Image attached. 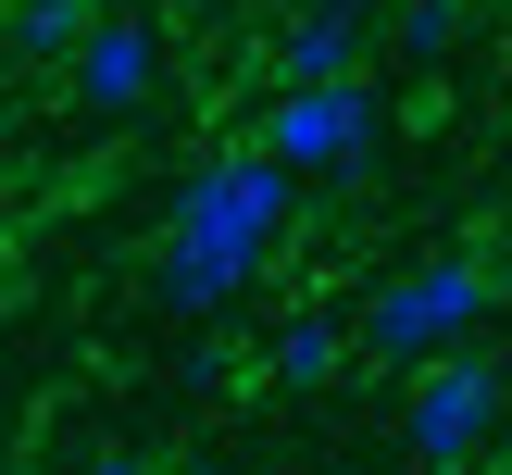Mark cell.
<instances>
[{
    "mask_svg": "<svg viewBox=\"0 0 512 475\" xmlns=\"http://www.w3.org/2000/svg\"><path fill=\"white\" fill-rule=\"evenodd\" d=\"M288 200H300V175L275 163V150H225V163H200L188 188L163 200L150 288H163L175 313H225V300H238L250 275L275 263V238H288Z\"/></svg>",
    "mask_w": 512,
    "mask_h": 475,
    "instance_id": "obj_1",
    "label": "cell"
},
{
    "mask_svg": "<svg viewBox=\"0 0 512 475\" xmlns=\"http://www.w3.org/2000/svg\"><path fill=\"white\" fill-rule=\"evenodd\" d=\"M500 300V275L488 263H463V250H438V263H400L388 288L363 300V350L375 363H400V375H425L438 350H463L475 338V313Z\"/></svg>",
    "mask_w": 512,
    "mask_h": 475,
    "instance_id": "obj_2",
    "label": "cell"
},
{
    "mask_svg": "<svg viewBox=\"0 0 512 475\" xmlns=\"http://www.w3.org/2000/svg\"><path fill=\"white\" fill-rule=\"evenodd\" d=\"M263 150H275L288 175H363L375 150H388V100H375L363 75H313V88H275Z\"/></svg>",
    "mask_w": 512,
    "mask_h": 475,
    "instance_id": "obj_3",
    "label": "cell"
},
{
    "mask_svg": "<svg viewBox=\"0 0 512 475\" xmlns=\"http://www.w3.org/2000/svg\"><path fill=\"white\" fill-rule=\"evenodd\" d=\"M512 425V400H500V350H438V363L413 375V413H400V438H413V463L425 475H463L475 450H488Z\"/></svg>",
    "mask_w": 512,
    "mask_h": 475,
    "instance_id": "obj_4",
    "label": "cell"
},
{
    "mask_svg": "<svg viewBox=\"0 0 512 475\" xmlns=\"http://www.w3.org/2000/svg\"><path fill=\"white\" fill-rule=\"evenodd\" d=\"M163 88V25L150 13H100L75 38V113H138Z\"/></svg>",
    "mask_w": 512,
    "mask_h": 475,
    "instance_id": "obj_5",
    "label": "cell"
},
{
    "mask_svg": "<svg viewBox=\"0 0 512 475\" xmlns=\"http://www.w3.org/2000/svg\"><path fill=\"white\" fill-rule=\"evenodd\" d=\"M275 75L313 88V75H363V0H300L288 38H275Z\"/></svg>",
    "mask_w": 512,
    "mask_h": 475,
    "instance_id": "obj_6",
    "label": "cell"
},
{
    "mask_svg": "<svg viewBox=\"0 0 512 475\" xmlns=\"http://www.w3.org/2000/svg\"><path fill=\"white\" fill-rule=\"evenodd\" d=\"M338 313H288L275 325V388H325V375H338Z\"/></svg>",
    "mask_w": 512,
    "mask_h": 475,
    "instance_id": "obj_7",
    "label": "cell"
},
{
    "mask_svg": "<svg viewBox=\"0 0 512 475\" xmlns=\"http://www.w3.org/2000/svg\"><path fill=\"white\" fill-rule=\"evenodd\" d=\"M88 0H13V50L25 63H75V38H88Z\"/></svg>",
    "mask_w": 512,
    "mask_h": 475,
    "instance_id": "obj_8",
    "label": "cell"
},
{
    "mask_svg": "<svg viewBox=\"0 0 512 475\" xmlns=\"http://www.w3.org/2000/svg\"><path fill=\"white\" fill-rule=\"evenodd\" d=\"M450 38H463V0H400V50L413 63H438Z\"/></svg>",
    "mask_w": 512,
    "mask_h": 475,
    "instance_id": "obj_9",
    "label": "cell"
},
{
    "mask_svg": "<svg viewBox=\"0 0 512 475\" xmlns=\"http://www.w3.org/2000/svg\"><path fill=\"white\" fill-rule=\"evenodd\" d=\"M75 475H150V463H138V450H88Z\"/></svg>",
    "mask_w": 512,
    "mask_h": 475,
    "instance_id": "obj_10",
    "label": "cell"
},
{
    "mask_svg": "<svg viewBox=\"0 0 512 475\" xmlns=\"http://www.w3.org/2000/svg\"><path fill=\"white\" fill-rule=\"evenodd\" d=\"M500 400H512V350H500Z\"/></svg>",
    "mask_w": 512,
    "mask_h": 475,
    "instance_id": "obj_11",
    "label": "cell"
},
{
    "mask_svg": "<svg viewBox=\"0 0 512 475\" xmlns=\"http://www.w3.org/2000/svg\"><path fill=\"white\" fill-rule=\"evenodd\" d=\"M163 13H200V0H163Z\"/></svg>",
    "mask_w": 512,
    "mask_h": 475,
    "instance_id": "obj_12",
    "label": "cell"
},
{
    "mask_svg": "<svg viewBox=\"0 0 512 475\" xmlns=\"http://www.w3.org/2000/svg\"><path fill=\"white\" fill-rule=\"evenodd\" d=\"M500 300H512V263H500Z\"/></svg>",
    "mask_w": 512,
    "mask_h": 475,
    "instance_id": "obj_13",
    "label": "cell"
}]
</instances>
